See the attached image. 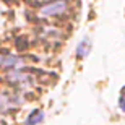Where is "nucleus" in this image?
<instances>
[{"instance_id": "1", "label": "nucleus", "mask_w": 125, "mask_h": 125, "mask_svg": "<svg viewBox=\"0 0 125 125\" xmlns=\"http://www.w3.org/2000/svg\"><path fill=\"white\" fill-rule=\"evenodd\" d=\"M67 10H68L67 0H54L51 3L44 5L39 10V13H41V16H59V15H63Z\"/></svg>"}, {"instance_id": "2", "label": "nucleus", "mask_w": 125, "mask_h": 125, "mask_svg": "<svg viewBox=\"0 0 125 125\" xmlns=\"http://www.w3.org/2000/svg\"><path fill=\"white\" fill-rule=\"evenodd\" d=\"M119 104H120V109L125 112V88L122 89V93H120V101H119Z\"/></svg>"}]
</instances>
